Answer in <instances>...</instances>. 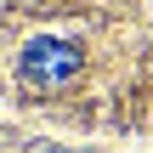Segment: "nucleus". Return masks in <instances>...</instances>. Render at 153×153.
<instances>
[{
	"label": "nucleus",
	"instance_id": "1",
	"mask_svg": "<svg viewBox=\"0 0 153 153\" xmlns=\"http://www.w3.org/2000/svg\"><path fill=\"white\" fill-rule=\"evenodd\" d=\"M51 153H79V148H51Z\"/></svg>",
	"mask_w": 153,
	"mask_h": 153
}]
</instances>
